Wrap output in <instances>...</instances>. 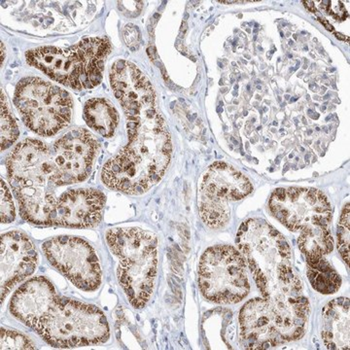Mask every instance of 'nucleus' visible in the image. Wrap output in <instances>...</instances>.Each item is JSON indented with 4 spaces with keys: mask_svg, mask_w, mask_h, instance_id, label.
Instances as JSON below:
<instances>
[{
    "mask_svg": "<svg viewBox=\"0 0 350 350\" xmlns=\"http://www.w3.org/2000/svg\"><path fill=\"white\" fill-rule=\"evenodd\" d=\"M38 254L23 232L13 231L1 236V303L16 285L36 271Z\"/></svg>",
    "mask_w": 350,
    "mask_h": 350,
    "instance_id": "ddd939ff",
    "label": "nucleus"
},
{
    "mask_svg": "<svg viewBox=\"0 0 350 350\" xmlns=\"http://www.w3.org/2000/svg\"><path fill=\"white\" fill-rule=\"evenodd\" d=\"M1 347L4 349H34L33 344L23 334L17 331L1 329Z\"/></svg>",
    "mask_w": 350,
    "mask_h": 350,
    "instance_id": "5701e85b",
    "label": "nucleus"
},
{
    "mask_svg": "<svg viewBox=\"0 0 350 350\" xmlns=\"http://www.w3.org/2000/svg\"><path fill=\"white\" fill-rule=\"evenodd\" d=\"M199 284L204 298L213 303L241 301L250 290L243 257L231 246L208 248L200 258Z\"/></svg>",
    "mask_w": 350,
    "mask_h": 350,
    "instance_id": "6e6552de",
    "label": "nucleus"
},
{
    "mask_svg": "<svg viewBox=\"0 0 350 350\" xmlns=\"http://www.w3.org/2000/svg\"><path fill=\"white\" fill-rule=\"evenodd\" d=\"M252 191L244 175L228 163H214L200 184L199 207L202 220L209 227H223L231 216L229 202H238Z\"/></svg>",
    "mask_w": 350,
    "mask_h": 350,
    "instance_id": "1a4fd4ad",
    "label": "nucleus"
},
{
    "mask_svg": "<svg viewBox=\"0 0 350 350\" xmlns=\"http://www.w3.org/2000/svg\"><path fill=\"white\" fill-rule=\"evenodd\" d=\"M304 3H305L306 9H308V11H310V12L317 13L314 4H313L312 1H305Z\"/></svg>",
    "mask_w": 350,
    "mask_h": 350,
    "instance_id": "393cba45",
    "label": "nucleus"
},
{
    "mask_svg": "<svg viewBox=\"0 0 350 350\" xmlns=\"http://www.w3.org/2000/svg\"><path fill=\"white\" fill-rule=\"evenodd\" d=\"M285 98H286V100H289L290 96H288V94H287V96H285Z\"/></svg>",
    "mask_w": 350,
    "mask_h": 350,
    "instance_id": "7c9ffc66",
    "label": "nucleus"
},
{
    "mask_svg": "<svg viewBox=\"0 0 350 350\" xmlns=\"http://www.w3.org/2000/svg\"><path fill=\"white\" fill-rule=\"evenodd\" d=\"M128 120L129 142L101 172L108 188L142 195L162 179L172 157V140L155 103L120 101Z\"/></svg>",
    "mask_w": 350,
    "mask_h": 350,
    "instance_id": "f257e3e1",
    "label": "nucleus"
},
{
    "mask_svg": "<svg viewBox=\"0 0 350 350\" xmlns=\"http://www.w3.org/2000/svg\"><path fill=\"white\" fill-rule=\"evenodd\" d=\"M338 248L347 264L349 262V204L345 207L338 226Z\"/></svg>",
    "mask_w": 350,
    "mask_h": 350,
    "instance_id": "4be33fe9",
    "label": "nucleus"
},
{
    "mask_svg": "<svg viewBox=\"0 0 350 350\" xmlns=\"http://www.w3.org/2000/svg\"><path fill=\"white\" fill-rule=\"evenodd\" d=\"M299 246L306 259L317 260L333 251L334 241L328 228L310 226L301 230Z\"/></svg>",
    "mask_w": 350,
    "mask_h": 350,
    "instance_id": "6ab92c4d",
    "label": "nucleus"
},
{
    "mask_svg": "<svg viewBox=\"0 0 350 350\" xmlns=\"http://www.w3.org/2000/svg\"><path fill=\"white\" fill-rule=\"evenodd\" d=\"M22 217L32 224H55L57 200L53 183L44 185L16 186L12 187Z\"/></svg>",
    "mask_w": 350,
    "mask_h": 350,
    "instance_id": "dca6fc26",
    "label": "nucleus"
},
{
    "mask_svg": "<svg viewBox=\"0 0 350 350\" xmlns=\"http://www.w3.org/2000/svg\"><path fill=\"white\" fill-rule=\"evenodd\" d=\"M110 250L118 257V280L135 308L146 305L153 293L158 265V239L137 228H116L107 232Z\"/></svg>",
    "mask_w": 350,
    "mask_h": 350,
    "instance_id": "39448f33",
    "label": "nucleus"
},
{
    "mask_svg": "<svg viewBox=\"0 0 350 350\" xmlns=\"http://www.w3.org/2000/svg\"><path fill=\"white\" fill-rule=\"evenodd\" d=\"M321 109H322V111H324V110H325V109H326V107H322V108H321Z\"/></svg>",
    "mask_w": 350,
    "mask_h": 350,
    "instance_id": "473e14b6",
    "label": "nucleus"
},
{
    "mask_svg": "<svg viewBox=\"0 0 350 350\" xmlns=\"http://www.w3.org/2000/svg\"><path fill=\"white\" fill-rule=\"evenodd\" d=\"M298 98H297V96H296V98H292V100L290 101H291V103H294V101L298 100Z\"/></svg>",
    "mask_w": 350,
    "mask_h": 350,
    "instance_id": "c85d7f7f",
    "label": "nucleus"
},
{
    "mask_svg": "<svg viewBox=\"0 0 350 350\" xmlns=\"http://www.w3.org/2000/svg\"><path fill=\"white\" fill-rule=\"evenodd\" d=\"M6 167L12 187L52 183V151L42 142L25 139L11 152Z\"/></svg>",
    "mask_w": 350,
    "mask_h": 350,
    "instance_id": "f8f14e48",
    "label": "nucleus"
},
{
    "mask_svg": "<svg viewBox=\"0 0 350 350\" xmlns=\"http://www.w3.org/2000/svg\"><path fill=\"white\" fill-rule=\"evenodd\" d=\"M52 283L43 278H33L15 292L10 301V312L29 328L36 329L57 301Z\"/></svg>",
    "mask_w": 350,
    "mask_h": 350,
    "instance_id": "2eb2a0df",
    "label": "nucleus"
},
{
    "mask_svg": "<svg viewBox=\"0 0 350 350\" xmlns=\"http://www.w3.org/2000/svg\"><path fill=\"white\" fill-rule=\"evenodd\" d=\"M0 121H1V151H4L18 139L20 131L15 119L11 114L5 96L2 91Z\"/></svg>",
    "mask_w": 350,
    "mask_h": 350,
    "instance_id": "412c9836",
    "label": "nucleus"
},
{
    "mask_svg": "<svg viewBox=\"0 0 350 350\" xmlns=\"http://www.w3.org/2000/svg\"><path fill=\"white\" fill-rule=\"evenodd\" d=\"M335 36L336 38L338 39V40H345V36H342V33H338V32H337V33H336Z\"/></svg>",
    "mask_w": 350,
    "mask_h": 350,
    "instance_id": "bb28decb",
    "label": "nucleus"
},
{
    "mask_svg": "<svg viewBox=\"0 0 350 350\" xmlns=\"http://www.w3.org/2000/svg\"><path fill=\"white\" fill-rule=\"evenodd\" d=\"M310 89L313 92H317L319 91V86L315 84H310Z\"/></svg>",
    "mask_w": 350,
    "mask_h": 350,
    "instance_id": "cd10ccee",
    "label": "nucleus"
},
{
    "mask_svg": "<svg viewBox=\"0 0 350 350\" xmlns=\"http://www.w3.org/2000/svg\"><path fill=\"white\" fill-rule=\"evenodd\" d=\"M15 216V206H14L12 195L7 187L5 182L1 179V222H12Z\"/></svg>",
    "mask_w": 350,
    "mask_h": 350,
    "instance_id": "b1692460",
    "label": "nucleus"
},
{
    "mask_svg": "<svg viewBox=\"0 0 350 350\" xmlns=\"http://www.w3.org/2000/svg\"><path fill=\"white\" fill-rule=\"evenodd\" d=\"M47 344L59 349L107 342L109 326L96 306L69 299H57L36 328Z\"/></svg>",
    "mask_w": 350,
    "mask_h": 350,
    "instance_id": "423d86ee",
    "label": "nucleus"
},
{
    "mask_svg": "<svg viewBox=\"0 0 350 350\" xmlns=\"http://www.w3.org/2000/svg\"><path fill=\"white\" fill-rule=\"evenodd\" d=\"M98 144L84 129L69 131L53 146L51 181L56 187L79 183L91 174Z\"/></svg>",
    "mask_w": 350,
    "mask_h": 350,
    "instance_id": "9b49d317",
    "label": "nucleus"
},
{
    "mask_svg": "<svg viewBox=\"0 0 350 350\" xmlns=\"http://www.w3.org/2000/svg\"><path fill=\"white\" fill-rule=\"evenodd\" d=\"M25 125L38 135L51 137L70 123V94L56 85L29 77L17 85L14 98Z\"/></svg>",
    "mask_w": 350,
    "mask_h": 350,
    "instance_id": "0eeeda50",
    "label": "nucleus"
},
{
    "mask_svg": "<svg viewBox=\"0 0 350 350\" xmlns=\"http://www.w3.org/2000/svg\"><path fill=\"white\" fill-rule=\"evenodd\" d=\"M308 301L271 297L248 301L241 312V336L250 349H267L304 335Z\"/></svg>",
    "mask_w": 350,
    "mask_h": 350,
    "instance_id": "7ed1b4c3",
    "label": "nucleus"
},
{
    "mask_svg": "<svg viewBox=\"0 0 350 350\" xmlns=\"http://www.w3.org/2000/svg\"><path fill=\"white\" fill-rule=\"evenodd\" d=\"M325 92H326V88L322 87V93H325Z\"/></svg>",
    "mask_w": 350,
    "mask_h": 350,
    "instance_id": "c756f323",
    "label": "nucleus"
},
{
    "mask_svg": "<svg viewBox=\"0 0 350 350\" xmlns=\"http://www.w3.org/2000/svg\"><path fill=\"white\" fill-rule=\"evenodd\" d=\"M320 20V22L322 23V24H323L324 25H325V27H326V29L327 31H334V27H333V25L329 24V22L328 21H326V20H323V19H319Z\"/></svg>",
    "mask_w": 350,
    "mask_h": 350,
    "instance_id": "a878e982",
    "label": "nucleus"
},
{
    "mask_svg": "<svg viewBox=\"0 0 350 350\" xmlns=\"http://www.w3.org/2000/svg\"><path fill=\"white\" fill-rule=\"evenodd\" d=\"M237 243L264 298L298 297L301 280L294 275L287 241L264 220H248L239 228Z\"/></svg>",
    "mask_w": 350,
    "mask_h": 350,
    "instance_id": "f03ea898",
    "label": "nucleus"
},
{
    "mask_svg": "<svg viewBox=\"0 0 350 350\" xmlns=\"http://www.w3.org/2000/svg\"><path fill=\"white\" fill-rule=\"evenodd\" d=\"M111 52L107 38H91L69 48L46 46L29 51L27 64L51 79L75 90L91 89L103 79L105 61Z\"/></svg>",
    "mask_w": 350,
    "mask_h": 350,
    "instance_id": "20e7f679",
    "label": "nucleus"
},
{
    "mask_svg": "<svg viewBox=\"0 0 350 350\" xmlns=\"http://www.w3.org/2000/svg\"><path fill=\"white\" fill-rule=\"evenodd\" d=\"M308 275L312 287L322 294H333L340 286V278L326 260H308Z\"/></svg>",
    "mask_w": 350,
    "mask_h": 350,
    "instance_id": "aec40b11",
    "label": "nucleus"
},
{
    "mask_svg": "<svg viewBox=\"0 0 350 350\" xmlns=\"http://www.w3.org/2000/svg\"><path fill=\"white\" fill-rule=\"evenodd\" d=\"M289 44H290V45H293L294 42H293V41H290Z\"/></svg>",
    "mask_w": 350,
    "mask_h": 350,
    "instance_id": "2f4dec72",
    "label": "nucleus"
},
{
    "mask_svg": "<svg viewBox=\"0 0 350 350\" xmlns=\"http://www.w3.org/2000/svg\"><path fill=\"white\" fill-rule=\"evenodd\" d=\"M107 198L94 189L64 193L57 204L55 224L68 228H91L100 222Z\"/></svg>",
    "mask_w": 350,
    "mask_h": 350,
    "instance_id": "4468645a",
    "label": "nucleus"
},
{
    "mask_svg": "<svg viewBox=\"0 0 350 350\" xmlns=\"http://www.w3.org/2000/svg\"><path fill=\"white\" fill-rule=\"evenodd\" d=\"M42 250L50 264L76 287L84 291L100 287V262L94 248L84 239L59 237L44 243Z\"/></svg>",
    "mask_w": 350,
    "mask_h": 350,
    "instance_id": "9d476101",
    "label": "nucleus"
},
{
    "mask_svg": "<svg viewBox=\"0 0 350 350\" xmlns=\"http://www.w3.org/2000/svg\"><path fill=\"white\" fill-rule=\"evenodd\" d=\"M324 330L322 338L329 349H349V301L347 298L330 301L322 310Z\"/></svg>",
    "mask_w": 350,
    "mask_h": 350,
    "instance_id": "f3484780",
    "label": "nucleus"
},
{
    "mask_svg": "<svg viewBox=\"0 0 350 350\" xmlns=\"http://www.w3.org/2000/svg\"><path fill=\"white\" fill-rule=\"evenodd\" d=\"M85 119L88 125L105 137L114 135L119 116L111 103L105 98H93L85 105Z\"/></svg>",
    "mask_w": 350,
    "mask_h": 350,
    "instance_id": "a211bd4d",
    "label": "nucleus"
}]
</instances>
